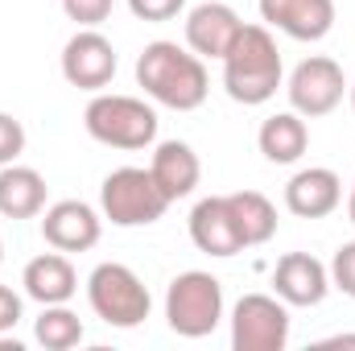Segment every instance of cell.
<instances>
[{
  "label": "cell",
  "mask_w": 355,
  "mask_h": 351,
  "mask_svg": "<svg viewBox=\"0 0 355 351\" xmlns=\"http://www.w3.org/2000/svg\"><path fill=\"white\" fill-rule=\"evenodd\" d=\"M21 153H25V128L17 116L0 112V166H12Z\"/></svg>",
  "instance_id": "cell-24"
},
{
  "label": "cell",
  "mask_w": 355,
  "mask_h": 351,
  "mask_svg": "<svg viewBox=\"0 0 355 351\" xmlns=\"http://www.w3.org/2000/svg\"><path fill=\"white\" fill-rule=\"evenodd\" d=\"M322 348H355V335H331L322 339Z\"/></svg>",
  "instance_id": "cell-27"
},
{
  "label": "cell",
  "mask_w": 355,
  "mask_h": 351,
  "mask_svg": "<svg viewBox=\"0 0 355 351\" xmlns=\"http://www.w3.org/2000/svg\"><path fill=\"white\" fill-rule=\"evenodd\" d=\"M99 211L112 219V228H149L170 211V198L141 166H120L99 186Z\"/></svg>",
  "instance_id": "cell-6"
},
{
  "label": "cell",
  "mask_w": 355,
  "mask_h": 351,
  "mask_svg": "<svg viewBox=\"0 0 355 351\" xmlns=\"http://www.w3.org/2000/svg\"><path fill=\"white\" fill-rule=\"evenodd\" d=\"M285 95H289V108L306 120H318V116H331L343 95H347V75L335 58L327 54H310L293 67L289 83H285Z\"/></svg>",
  "instance_id": "cell-8"
},
{
  "label": "cell",
  "mask_w": 355,
  "mask_h": 351,
  "mask_svg": "<svg viewBox=\"0 0 355 351\" xmlns=\"http://www.w3.org/2000/svg\"><path fill=\"white\" fill-rule=\"evenodd\" d=\"M343 203V178L327 166H310L285 182V207L297 219H327Z\"/></svg>",
  "instance_id": "cell-14"
},
{
  "label": "cell",
  "mask_w": 355,
  "mask_h": 351,
  "mask_svg": "<svg viewBox=\"0 0 355 351\" xmlns=\"http://www.w3.org/2000/svg\"><path fill=\"white\" fill-rule=\"evenodd\" d=\"M281 83H285V62L268 25H240L232 50L223 54V91L244 108H261L277 95Z\"/></svg>",
  "instance_id": "cell-2"
},
{
  "label": "cell",
  "mask_w": 355,
  "mask_h": 351,
  "mask_svg": "<svg viewBox=\"0 0 355 351\" xmlns=\"http://www.w3.org/2000/svg\"><path fill=\"white\" fill-rule=\"evenodd\" d=\"M62 79L79 91H103L116 79V46L99 29H79L62 46Z\"/></svg>",
  "instance_id": "cell-9"
},
{
  "label": "cell",
  "mask_w": 355,
  "mask_h": 351,
  "mask_svg": "<svg viewBox=\"0 0 355 351\" xmlns=\"http://www.w3.org/2000/svg\"><path fill=\"white\" fill-rule=\"evenodd\" d=\"M87 302L95 310V318H103L107 327L116 331H132L149 318L153 310V298H149V285L120 261H103L91 268L87 277Z\"/></svg>",
  "instance_id": "cell-4"
},
{
  "label": "cell",
  "mask_w": 355,
  "mask_h": 351,
  "mask_svg": "<svg viewBox=\"0 0 355 351\" xmlns=\"http://www.w3.org/2000/svg\"><path fill=\"white\" fill-rule=\"evenodd\" d=\"M17 323H21V298H17L8 285H0V335L12 331Z\"/></svg>",
  "instance_id": "cell-26"
},
{
  "label": "cell",
  "mask_w": 355,
  "mask_h": 351,
  "mask_svg": "<svg viewBox=\"0 0 355 351\" xmlns=\"http://www.w3.org/2000/svg\"><path fill=\"white\" fill-rule=\"evenodd\" d=\"M331 285L343 289L347 298H355V240L335 248V257H331Z\"/></svg>",
  "instance_id": "cell-23"
},
{
  "label": "cell",
  "mask_w": 355,
  "mask_h": 351,
  "mask_svg": "<svg viewBox=\"0 0 355 351\" xmlns=\"http://www.w3.org/2000/svg\"><path fill=\"white\" fill-rule=\"evenodd\" d=\"M227 207H232V219H236L244 248H261L277 236V207L261 190H236V194H227Z\"/></svg>",
  "instance_id": "cell-20"
},
{
  "label": "cell",
  "mask_w": 355,
  "mask_h": 351,
  "mask_svg": "<svg viewBox=\"0 0 355 351\" xmlns=\"http://www.w3.org/2000/svg\"><path fill=\"white\" fill-rule=\"evenodd\" d=\"M257 145H261L265 162H272V166H293V162H302V153L310 149L306 116H297L293 108L268 116L265 124H261V132H257Z\"/></svg>",
  "instance_id": "cell-18"
},
{
  "label": "cell",
  "mask_w": 355,
  "mask_h": 351,
  "mask_svg": "<svg viewBox=\"0 0 355 351\" xmlns=\"http://www.w3.org/2000/svg\"><path fill=\"white\" fill-rule=\"evenodd\" d=\"M190 240H194L198 252L219 257V261L244 252L236 219H232V207H227V194H211V198L194 203V211H190Z\"/></svg>",
  "instance_id": "cell-15"
},
{
  "label": "cell",
  "mask_w": 355,
  "mask_h": 351,
  "mask_svg": "<svg viewBox=\"0 0 355 351\" xmlns=\"http://www.w3.org/2000/svg\"><path fill=\"white\" fill-rule=\"evenodd\" d=\"M182 8H186V0H128V12L137 21H153V25L174 21Z\"/></svg>",
  "instance_id": "cell-25"
},
{
  "label": "cell",
  "mask_w": 355,
  "mask_h": 351,
  "mask_svg": "<svg viewBox=\"0 0 355 351\" xmlns=\"http://www.w3.org/2000/svg\"><path fill=\"white\" fill-rule=\"evenodd\" d=\"M0 261H4V244H0Z\"/></svg>",
  "instance_id": "cell-30"
},
{
  "label": "cell",
  "mask_w": 355,
  "mask_h": 351,
  "mask_svg": "<svg viewBox=\"0 0 355 351\" xmlns=\"http://www.w3.org/2000/svg\"><path fill=\"white\" fill-rule=\"evenodd\" d=\"M116 0H62V12L79 25V29H99L112 17Z\"/></svg>",
  "instance_id": "cell-22"
},
{
  "label": "cell",
  "mask_w": 355,
  "mask_h": 351,
  "mask_svg": "<svg viewBox=\"0 0 355 351\" xmlns=\"http://www.w3.org/2000/svg\"><path fill=\"white\" fill-rule=\"evenodd\" d=\"M137 87L145 91L153 103L174 108V112H194L202 108L211 79L202 58L190 46L178 42H149L137 54Z\"/></svg>",
  "instance_id": "cell-1"
},
{
  "label": "cell",
  "mask_w": 355,
  "mask_h": 351,
  "mask_svg": "<svg viewBox=\"0 0 355 351\" xmlns=\"http://www.w3.org/2000/svg\"><path fill=\"white\" fill-rule=\"evenodd\" d=\"M46 211V178L33 166H0V215L4 219H33Z\"/></svg>",
  "instance_id": "cell-19"
},
{
  "label": "cell",
  "mask_w": 355,
  "mask_h": 351,
  "mask_svg": "<svg viewBox=\"0 0 355 351\" xmlns=\"http://www.w3.org/2000/svg\"><path fill=\"white\" fill-rule=\"evenodd\" d=\"M21 285H25V293L37 306H58V302H71L75 298L79 273H75V264L67 261V252L54 248V252H42V257H33V261L25 264Z\"/></svg>",
  "instance_id": "cell-16"
},
{
  "label": "cell",
  "mask_w": 355,
  "mask_h": 351,
  "mask_svg": "<svg viewBox=\"0 0 355 351\" xmlns=\"http://www.w3.org/2000/svg\"><path fill=\"white\" fill-rule=\"evenodd\" d=\"M240 12L223 0H202L186 12V46L198 54V58H219L232 50L236 33H240Z\"/></svg>",
  "instance_id": "cell-11"
},
{
  "label": "cell",
  "mask_w": 355,
  "mask_h": 351,
  "mask_svg": "<svg viewBox=\"0 0 355 351\" xmlns=\"http://www.w3.org/2000/svg\"><path fill=\"white\" fill-rule=\"evenodd\" d=\"M33 339L46 351H71V348L83 343V318H79L67 302L42 306V314H37V323H33Z\"/></svg>",
  "instance_id": "cell-21"
},
{
  "label": "cell",
  "mask_w": 355,
  "mask_h": 351,
  "mask_svg": "<svg viewBox=\"0 0 355 351\" xmlns=\"http://www.w3.org/2000/svg\"><path fill=\"white\" fill-rule=\"evenodd\" d=\"M261 21L293 42H322L335 29V0H261Z\"/></svg>",
  "instance_id": "cell-12"
},
{
  "label": "cell",
  "mask_w": 355,
  "mask_h": 351,
  "mask_svg": "<svg viewBox=\"0 0 355 351\" xmlns=\"http://www.w3.org/2000/svg\"><path fill=\"white\" fill-rule=\"evenodd\" d=\"M83 124L87 132L107 145V149H124V153H137V149H149L157 141V112L137 99V95H112V91H95V99L83 112Z\"/></svg>",
  "instance_id": "cell-3"
},
{
  "label": "cell",
  "mask_w": 355,
  "mask_h": 351,
  "mask_svg": "<svg viewBox=\"0 0 355 351\" xmlns=\"http://www.w3.org/2000/svg\"><path fill=\"white\" fill-rule=\"evenodd\" d=\"M149 174L162 186V194H166L170 203H178V198L194 194V186H198V178H202V162H198V153H194L186 141H162V145L153 149Z\"/></svg>",
  "instance_id": "cell-17"
},
{
  "label": "cell",
  "mask_w": 355,
  "mask_h": 351,
  "mask_svg": "<svg viewBox=\"0 0 355 351\" xmlns=\"http://www.w3.org/2000/svg\"><path fill=\"white\" fill-rule=\"evenodd\" d=\"M347 99H352V108H355V79L347 83Z\"/></svg>",
  "instance_id": "cell-29"
},
{
  "label": "cell",
  "mask_w": 355,
  "mask_h": 351,
  "mask_svg": "<svg viewBox=\"0 0 355 351\" xmlns=\"http://www.w3.org/2000/svg\"><path fill=\"white\" fill-rule=\"evenodd\" d=\"M272 289L285 306H318L331 293V268L310 252H285L272 268Z\"/></svg>",
  "instance_id": "cell-13"
},
{
  "label": "cell",
  "mask_w": 355,
  "mask_h": 351,
  "mask_svg": "<svg viewBox=\"0 0 355 351\" xmlns=\"http://www.w3.org/2000/svg\"><path fill=\"white\" fill-rule=\"evenodd\" d=\"M42 236L58 252H87L103 236V219L83 198H62L42 211Z\"/></svg>",
  "instance_id": "cell-10"
},
{
  "label": "cell",
  "mask_w": 355,
  "mask_h": 351,
  "mask_svg": "<svg viewBox=\"0 0 355 351\" xmlns=\"http://www.w3.org/2000/svg\"><path fill=\"white\" fill-rule=\"evenodd\" d=\"M166 323L182 339H207L223 323V285L219 277L190 268L178 273L166 289Z\"/></svg>",
  "instance_id": "cell-5"
},
{
  "label": "cell",
  "mask_w": 355,
  "mask_h": 351,
  "mask_svg": "<svg viewBox=\"0 0 355 351\" xmlns=\"http://www.w3.org/2000/svg\"><path fill=\"white\" fill-rule=\"evenodd\" d=\"M347 219H352V228H355V182H352V198H347Z\"/></svg>",
  "instance_id": "cell-28"
},
{
  "label": "cell",
  "mask_w": 355,
  "mask_h": 351,
  "mask_svg": "<svg viewBox=\"0 0 355 351\" xmlns=\"http://www.w3.org/2000/svg\"><path fill=\"white\" fill-rule=\"evenodd\" d=\"M232 348L285 351L289 348V306L272 293H244L232 306Z\"/></svg>",
  "instance_id": "cell-7"
}]
</instances>
